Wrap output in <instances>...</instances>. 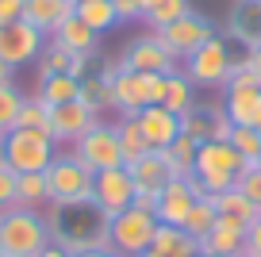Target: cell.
Returning a JSON list of instances; mask_svg holds the SVG:
<instances>
[{
  "instance_id": "6da1fadb",
  "label": "cell",
  "mask_w": 261,
  "mask_h": 257,
  "mask_svg": "<svg viewBox=\"0 0 261 257\" xmlns=\"http://www.w3.org/2000/svg\"><path fill=\"white\" fill-rule=\"evenodd\" d=\"M46 226L50 242L65 253H85V249H104L108 242V219L100 215L92 203H77V208H46Z\"/></svg>"
},
{
  "instance_id": "7a4b0ae2",
  "label": "cell",
  "mask_w": 261,
  "mask_h": 257,
  "mask_svg": "<svg viewBox=\"0 0 261 257\" xmlns=\"http://www.w3.org/2000/svg\"><path fill=\"white\" fill-rule=\"evenodd\" d=\"M50 246V226L42 211L8 208L0 211V249L4 257H39Z\"/></svg>"
},
{
  "instance_id": "3957f363",
  "label": "cell",
  "mask_w": 261,
  "mask_h": 257,
  "mask_svg": "<svg viewBox=\"0 0 261 257\" xmlns=\"http://www.w3.org/2000/svg\"><path fill=\"white\" fill-rule=\"evenodd\" d=\"M242 173H246V158L230 142H215V138H212V142H200V146H196L192 177L200 181V188H204L207 196L234 188Z\"/></svg>"
},
{
  "instance_id": "277c9868",
  "label": "cell",
  "mask_w": 261,
  "mask_h": 257,
  "mask_svg": "<svg viewBox=\"0 0 261 257\" xmlns=\"http://www.w3.org/2000/svg\"><path fill=\"white\" fill-rule=\"evenodd\" d=\"M92 185L96 173L73 153H58L46 169V188H50V208H77L92 203Z\"/></svg>"
},
{
  "instance_id": "5b68a950",
  "label": "cell",
  "mask_w": 261,
  "mask_h": 257,
  "mask_svg": "<svg viewBox=\"0 0 261 257\" xmlns=\"http://www.w3.org/2000/svg\"><path fill=\"white\" fill-rule=\"evenodd\" d=\"M108 77H112V108H119L123 115H139L146 104H162L165 96L162 73H135L123 65H112Z\"/></svg>"
},
{
  "instance_id": "8992f818",
  "label": "cell",
  "mask_w": 261,
  "mask_h": 257,
  "mask_svg": "<svg viewBox=\"0 0 261 257\" xmlns=\"http://www.w3.org/2000/svg\"><path fill=\"white\" fill-rule=\"evenodd\" d=\"M154 234H158V215L142 203H130L123 215L108 219V242L123 257H142L154 242Z\"/></svg>"
},
{
  "instance_id": "52a82bcc",
  "label": "cell",
  "mask_w": 261,
  "mask_h": 257,
  "mask_svg": "<svg viewBox=\"0 0 261 257\" xmlns=\"http://www.w3.org/2000/svg\"><path fill=\"white\" fill-rule=\"evenodd\" d=\"M54 138L42 131H27V127H12L4 135V153H8V169L12 173H46L50 161L58 158Z\"/></svg>"
},
{
  "instance_id": "ba28073f",
  "label": "cell",
  "mask_w": 261,
  "mask_h": 257,
  "mask_svg": "<svg viewBox=\"0 0 261 257\" xmlns=\"http://www.w3.org/2000/svg\"><path fill=\"white\" fill-rule=\"evenodd\" d=\"M230 65H234V58H230L227 42L219 39V35H212V39L204 42V46H196L192 54L185 58V77L192 81L196 89H223L230 77Z\"/></svg>"
},
{
  "instance_id": "9c48e42d",
  "label": "cell",
  "mask_w": 261,
  "mask_h": 257,
  "mask_svg": "<svg viewBox=\"0 0 261 257\" xmlns=\"http://www.w3.org/2000/svg\"><path fill=\"white\" fill-rule=\"evenodd\" d=\"M73 158H81L92 173H104V169H115V165H127L123 161V150H119V135H115V123H92L81 138L73 142Z\"/></svg>"
},
{
  "instance_id": "30bf717a",
  "label": "cell",
  "mask_w": 261,
  "mask_h": 257,
  "mask_svg": "<svg viewBox=\"0 0 261 257\" xmlns=\"http://www.w3.org/2000/svg\"><path fill=\"white\" fill-rule=\"evenodd\" d=\"M139 188L130 181V169L127 165H115V169H104L96 173V185H92V208L100 211L104 219H115L135 203Z\"/></svg>"
},
{
  "instance_id": "8fae6325",
  "label": "cell",
  "mask_w": 261,
  "mask_h": 257,
  "mask_svg": "<svg viewBox=\"0 0 261 257\" xmlns=\"http://www.w3.org/2000/svg\"><path fill=\"white\" fill-rule=\"evenodd\" d=\"M154 35L165 42V46H169L173 58H180V62H185V58L192 54L196 46H204V42L212 39L215 27H212V19H207V16H200V12H188V16L173 19L169 27H158Z\"/></svg>"
},
{
  "instance_id": "7c38bea8",
  "label": "cell",
  "mask_w": 261,
  "mask_h": 257,
  "mask_svg": "<svg viewBox=\"0 0 261 257\" xmlns=\"http://www.w3.org/2000/svg\"><path fill=\"white\" fill-rule=\"evenodd\" d=\"M123 69H135V73H162V77H169V73L180 69V58L169 54V46H165L158 35H142V39H135L127 50H123Z\"/></svg>"
},
{
  "instance_id": "4fadbf2b",
  "label": "cell",
  "mask_w": 261,
  "mask_h": 257,
  "mask_svg": "<svg viewBox=\"0 0 261 257\" xmlns=\"http://www.w3.org/2000/svg\"><path fill=\"white\" fill-rule=\"evenodd\" d=\"M200 196H207L204 188H200V181L188 173V177H173L169 185L162 188V196H158V223H169V226H185L188 211H192V203L200 200Z\"/></svg>"
},
{
  "instance_id": "5bb4252c",
  "label": "cell",
  "mask_w": 261,
  "mask_h": 257,
  "mask_svg": "<svg viewBox=\"0 0 261 257\" xmlns=\"http://www.w3.org/2000/svg\"><path fill=\"white\" fill-rule=\"evenodd\" d=\"M42 50V31L39 27H31L27 19H16V23L0 27V58L4 62H12L19 69V65L35 62Z\"/></svg>"
},
{
  "instance_id": "9a60e30c",
  "label": "cell",
  "mask_w": 261,
  "mask_h": 257,
  "mask_svg": "<svg viewBox=\"0 0 261 257\" xmlns=\"http://www.w3.org/2000/svg\"><path fill=\"white\" fill-rule=\"evenodd\" d=\"M96 119L100 115L92 112L81 96L69 100V104H54L50 108V138H54V142H77Z\"/></svg>"
},
{
  "instance_id": "2e32d148",
  "label": "cell",
  "mask_w": 261,
  "mask_h": 257,
  "mask_svg": "<svg viewBox=\"0 0 261 257\" xmlns=\"http://www.w3.org/2000/svg\"><path fill=\"white\" fill-rule=\"evenodd\" d=\"M130 181H135V188H139V196H162V188L169 185L177 173H173V165H169V153L165 150H150L146 158H139V161H130Z\"/></svg>"
},
{
  "instance_id": "e0dca14e",
  "label": "cell",
  "mask_w": 261,
  "mask_h": 257,
  "mask_svg": "<svg viewBox=\"0 0 261 257\" xmlns=\"http://www.w3.org/2000/svg\"><path fill=\"white\" fill-rule=\"evenodd\" d=\"M135 123L142 127L150 150H169L173 138L180 135V115H173L165 104H146L139 115H135Z\"/></svg>"
},
{
  "instance_id": "ac0fdd59",
  "label": "cell",
  "mask_w": 261,
  "mask_h": 257,
  "mask_svg": "<svg viewBox=\"0 0 261 257\" xmlns=\"http://www.w3.org/2000/svg\"><path fill=\"white\" fill-rule=\"evenodd\" d=\"M77 0H27L23 4V19L31 27H39L42 35H54L65 19L73 16Z\"/></svg>"
},
{
  "instance_id": "d6986e66",
  "label": "cell",
  "mask_w": 261,
  "mask_h": 257,
  "mask_svg": "<svg viewBox=\"0 0 261 257\" xmlns=\"http://www.w3.org/2000/svg\"><path fill=\"white\" fill-rule=\"evenodd\" d=\"M200 253H223V257H242L246 253V226L215 219V226L200 238Z\"/></svg>"
},
{
  "instance_id": "ffe728a7",
  "label": "cell",
  "mask_w": 261,
  "mask_h": 257,
  "mask_svg": "<svg viewBox=\"0 0 261 257\" xmlns=\"http://www.w3.org/2000/svg\"><path fill=\"white\" fill-rule=\"evenodd\" d=\"M150 249L162 253V257H196L200 253V242L188 230H180V226L158 223V234H154V242H150Z\"/></svg>"
},
{
  "instance_id": "44dd1931",
  "label": "cell",
  "mask_w": 261,
  "mask_h": 257,
  "mask_svg": "<svg viewBox=\"0 0 261 257\" xmlns=\"http://www.w3.org/2000/svg\"><path fill=\"white\" fill-rule=\"evenodd\" d=\"M50 39H54L62 50H69V54H89V58H92V54H96V39H100V35L89 31L77 16H69L54 35H50Z\"/></svg>"
},
{
  "instance_id": "7402d4cb",
  "label": "cell",
  "mask_w": 261,
  "mask_h": 257,
  "mask_svg": "<svg viewBox=\"0 0 261 257\" xmlns=\"http://www.w3.org/2000/svg\"><path fill=\"white\" fill-rule=\"evenodd\" d=\"M212 203H215V211H219V219H227V223H238V226H246L250 230V223L261 215L257 208H253L250 200H246L238 188H227V192H215L212 196Z\"/></svg>"
},
{
  "instance_id": "603a6c76",
  "label": "cell",
  "mask_w": 261,
  "mask_h": 257,
  "mask_svg": "<svg viewBox=\"0 0 261 257\" xmlns=\"http://www.w3.org/2000/svg\"><path fill=\"white\" fill-rule=\"evenodd\" d=\"M73 16L81 19V23L89 27V31H96V35L112 31V27L119 23V12H115V4H112V0H77Z\"/></svg>"
},
{
  "instance_id": "cb8c5ba5",
  "label": "cell",
  "mask_w": 261,
  "mask_h": 257,
  "mask_svg": "<svg viewBox=\"0 0 261 257\" xmlns=\"http://www.w3.org/2000/svg\"><path fill=\"white\" fill-rule=\"evenodd\" d=\"M16 203L31 211H46L50 208L46 173H16Z\"/></svg>"
},
{
  "instance_id": "d4e9b609",
  "label": "cell",
  "mask_w": 261,
  "mask_h": 257,
  "mask_svg": "<svg viewBox=\"0 0 261 257\" xmlns=\"http://www.w3.org/2000/svg\"><path fill=\"white\" fill-rule=\"evenodd\" d=\"M196 85L185 77V69H177V73H169L165 77V96H162V104L169 108L173 115H185L188 108H196Z\"/></svg>"
},
{
  "instance_id": "484cf974",
  "label": "cell",
  "mask_w": 261,
  "mask_h": 257,
  "mask_svg": "<svg viewBox=\"0 0 261 257\" xmlns=\"http://www.w3.org/2000/svg\"><path fill=\"white\" fill-rule=\"evenodd\" d=\"M39 96L46 100L50 108H54V104H69V100L81 96V81L69 77V73H50V77H39Z\"/></svg>"
},
{
  "instance_id": "4316f807",
  "label": "cell",
  "mask_w": 261,
  "mask_h": 257,
  "mask_svg": "<svg viewBox=\"0 0 261 257\" xmlns=\"http://www.w3.org/2000/svg\"><path fill=\"white\" fill-rule=\"evenodd\" d=\"M115 135H119V150H123V161H127V165L150 153V142H146V135H142V127L135 123V115H123V119L115 123Z\"/></svg>"
},
{
  "instance_id": "83f0119b",
  "label": "cell",
  "mask_w": 261,
  "mask_h": 257,
  "mask_svg": "<svg viewBox=\"0 0 261 257\" xmlns=\"http://www.w3.org/2000/svg\"><path fill=\"white\" fill-rule=\"evenodd\" d=\"M215 219H219V211H215L212 196H200V200L192 203V211H188V219H185V226H180V230H188L196 242H200V238L215 226Z\"/></svg>"
},
{
  "instance_id": "f1b7e54d",
  "label": "cell",
  "mask_w": 261,
  "mask_h": 257,
  "mask_svg": "<svg viewBox=\"0 0 261 257\" xmlns=\"http://www.w3.org/2000/svg\"><path fill=\"white\" fill-rule=\"evenodd\" d=\"M16 127H27V131H42L50 135V104L35 92V96H23V108H19V119Z\"/></svg>"
},
{
  "instance_id": "f546056e",
  "label": "cell",
  "mask_w": 261,
  "mask_h": 257,
  "mask_svg": "<svg viewBox=\"0 0 261 257\" xmlns=\"http://www.w3.org/2000/svg\"><path fill=\"white\" fill-rule=\"evenodd\" d=\"M81 100L85 104L92 108V112H108V108H112V77H85L81 81Z\"/></svg>"
},
{
  "instance_id": "4dcf8cb0",
  "label": "cell",
  "mask_w": 261,
  "mask_h": 257,
  "mask_svg": "<svg viewBox=\"0 0 261 257\" xmlns=\"http://www.w3.org/2000/svg\"><path fill=\"white\" fill-rule=\"evenodd\" d=\"M196 146H200V142H192L188 135H177V138H173V146L165 150L177 177H188V173H192V165H196Z\"/></svg>"
},
{
  "instance_id": "1f68e13d",
  "label": "cell",
  "mask_w": 261,
  "mask_h": 257,
  "mask_svg": "<svg viewBox=\"0 0 261 257\" xmlns=\"http://www.w3.org/2000/svg\"><path fill=\"white\" fill-rule=\"evenodd\" d=\"M188 12H192V4H188V0H158V4H154V8H150L142 19H146V23L158 31V27H169L173 19L188 16Z\"/></svg>"
},
{
  "instance_id": "d6a6232c",
  "label": "cell",
  "mask_w": 261,
  "mask_h": 257,
  "mask_svg": "<svg viewBox=\"0 0 261 257\" xmlns=\"http://www.w3.org/2000/svg\"><path fill=\"white\" fill-rule=\"evenodd\" d=\"M180 135H188L192 142H212V115H207V108H188L180 115Z\"/></svg>"
},
{
  "instance_id": "836d02e7",
  "label": "cell",
  "mask_w": 261,
  "mask_h": 257,
  "mask_svg": "<svg viewBox=\"0 0 261 257\" xmlns=\"http://www.w3.org/2000/svg\"><path fill=\"white\" fill-rule=\"evenodd\" d=\"M227 142L246 158V165H257V158H261V131L257 127H234Z\"/></svg>"
},
{
  "instance_id": "e575fe53",
  "label": "cell",
  "mask_w": 261,
  "mask_h": 257,
  "mask_svg": "<svg viewBox=\"0 0 261 257\" xmlns=\"http://www.w3.org/2000/svg\"><path fill=\"white\" fill-rule=\"evenodd\" d=\"M19 108H23V92H19L16 85H4V89H0V138L16 127Z\"/></svg>"
},
{
  "instance_id": "d590c367",
  "label": "cell",
  "mask_w": 261,
  "mask_h": 257,
  "mask_svg": "<svg viewBox=\"0 0 261 257\" xmlns=\"http://www.w3.org/2000/svg\"><path fill=\"white\" fill-rule=\"evenodd\" d=\"M69 62H73V54L69 50H62L54 39L42 46V58H39V77H50V73H69Z\"/></svg>"
},
{
  "instance_id": "8d00e7d4",
  "label": "cell",
  "mask_w": 261,
  "mask_h": 257,
  "mask_svg": "<svg viewBox=\"0 0 261 257\" xmlns=\"http://www.w3.org/2000/svg\"><path fill=\"white\" fill-rule=\"evenodd\" d=\"M234 188H238V192H242L246 200H250L253 208L261 211V165H246V173L238 177V185H234Z\"/></svg>"
},
{
  "instance_id": "74e56055",
  "label": "cell",
  "mask_w": 261,
  "mask_h": 257,
  "mask_svg": "<svg viewBox=\"0 0 261 257\" xmlns=\"http://www.w3.org/2000/svg\"><path fill=\"white\" fill-rule=\"evenodd\" d=\"M207 115H212V138H215V142H227L230 131H234L227 108H223V104H212V108H207Z\"/></svg>"
},
{
  "instance_id": "f35d334b",
  "label": "cell",
  "mask_w": 261,
  "mask_h": 257,
  "mask_svg": "<svg viewBox=\"0 0 261 257\" xmlns=\"http://www.w3.org/2000/svg\"><path fill=\"white\" fill-rule=\"evenodd\" d=\"M19 208L16 203V173L12 169H0V211Z\"/></svg>"
},
{
  "instance_id": "ab89813d",
  "label": "cell",
  "mask_w": 261,
  "mask_h": 257,
  "mask_svg": "<svg viewBox=\"0 0 261 257\" xmlns=\"http://www.w3.org/2000/svg\"><path fill=\"white\" fill-rule=\"evenodd\" d=\"M23 4H27V0H0V27L23 19Z\"/></svg>"
},
{
  "instance_id": "60d3db41",
  "label": "cell",
  "mask_w": 261,
  "mask_h": 257,
  "mask_svg": "<svg viewBox=\"0 0 261 257\" xmlns=\"http://www.w3.org/2000/svg\"><path fill=\"white\" fill-rule=\"evenodd\" d=\"M242 257H261V215L250 223V230H246V253Z\"/></svg>"
},
{
  "instance_id": "b9f144b4",
  "label": "cell",
  "mask_w": 261,
  "mask_h": 257,
  "mask_svg": "<svg viewBox=\"0 0 261 257\" xmlns=\"http://www.w3.org/2000/svg\"><path fill=\"white\" fill-rule=\"evenodd\" d=\"M112 4H115V12H119V23L142 19V12H139V4H135V0H112Z\"/></svg>"
},
{
  "instance_id": "7bdbcfd3",
  "label": "cell",
  "mask_w": 261,
  "mask_h": 257,
  "mask_svg": "<svg viewBox=\"0 0 261 257\" xmlns=\"http://www.w3.org/2000/svg\"><path fill=\"white\" fill-rule=\"evenodd\" d=\"M242 62L250 65V73H253V81L261 85V46H253V50H246L242 54Z\"/></svg>"
},
{
  "instance_id": "ee69618b",
  "label": "cell",
  "mask_w": 261,
  "mask_h": 257,
  "mask_svg": "<svg viewBox=\"0 0 261 257\" xmlns=\"http://www.w3.org/2000/svg\"><path fill=\"white\" fill-rule=\"evenodd\" d=\"M4 85H16V65L0 58V89H4Z\"/></svg>"
},
{
  "instance_id": "f6af8a7d",
  "label": "cell",
  "mask_w": 261,
  "mask_h": 257,
  "mask_svg": "<svg viewBox=\"0 0 261 257\" xmlns=\"http://www.w3.org/2000/svg\"><path fill=\"white\" fill-rule=\"evenodd\" d=\"M73 257H123V253H115L112 246H104V249H85V253H73Z\"/></svg>"
},
{
  "instance_id": "bcb514c9",
  "label": "cell",
  "mask_w": 261,
  "mask_h": 257,
  "mask_svg": "<svg viewBox=\"0 0 261 257\" xmlns=\"http://www.w3.org/2000/svg\"><path fill=\"white\" fill-rule=\"evenodd\" d=\"M39 257H69V253H65V249H58V246H54V242H50V246H46V249H42V253H39Z\"/></svg>"
},
{
  "instance_id": "7dc6e473",
  "label": "cell",
  "mask_w": 261,
  "mask_h": 257,
  "mask_svg": "<svg viewBox=\"0 0 261 257\" xmlns=\"http://www.w3.org/2000/svg\"><path fill=\"white\" fill-rule=\"evenodd\" d=\"M135 4H139V12H142V16H146V12L154 8V4H158V0H135Z\"/></svg>"
},
{
  "instance_id": "c3c4849f",
  "label": "cell",
  "mask_w": 261,
  "mask_h": 257,
  "mask_svg": "<svg viewBox=\"0 0 261 257\" xmlns=\"http://www.w3.org/2000/svg\"><path fill=\"white\" fill-rule=\"evenodd\" d=\"M0 169H8V153H4V138H0Z\"/></svg>"
},
{
  "instance_id": "681fc988",
  "label": "cell",
  "mask_w": 261,
  "mask_h": 257,
  "mask_svg": "<svg viewBox=\"0 0 261 257\" xmlns=\"http://www.w3.org/2000/svg\"><path fill=\"white\" fill-rule=\"evenodd\" d=\"M142 257H162V253H154V249H146V253H142Z\"/></svg>"
},
{
  "instance_id": "f907efd6",
  "label": "cell",
  "mask_w": 261,
  "mask_h": 257,
  "mask_svg": "<svg viewBox=\"0 0 261 257\" xmlns=\"http://www.w3.org/2000/svg\"><path fill=\"white\" fill-rule=\"evenodd\" d=\"M253 127H257V131H261V115H257V123H253Z\"/></svg>"
},
{
  "instance_id": "816d5d0a",
  "label": "cell",
  "mask_w": 261,
  "mask_h": 257,
  "mask_svg": "<svg viewBox=\"0 0 261 257\" xmlns=\"http://www.w3.org/2000/svg\"><path fill=\"white\" fill-rule=\"evenodd\" d=\"M204 257H223V253H204Z\"/></svg>"
},
{
  "instance_id": "f5cc1de1",
  "label": "cell",
  "mask_w": 261,
  "mask_h": 257,
  "mask_svg": "<svg viewBox=\"0 0 261 257\" xmlns=\"http://www.w3.org/2000/svg\"><path fill=\"white\" fill-rule=\"evenodd\" d=\"M246 4H261V0H246Z\"/></svg>"
},
{
  "instance_id": "db71d44e",
  "label": "cell",
  "mask_w": 261,
  "mask_h": 257,
  "mask_svg": "<svg viewBox=\"0 0 261 257\" xmlns=\"http://www.w3.org/2000/svg\"><path fill=\"white\" fill-rule=\"evenodd\" d=\"M0 257H4V249H0Z\"/></svg>"
},
{
  "instance_id": "11a10c76",
  "label": "cell",
  "mask_w": 261,
  "mask_h": 257,
  "mask_svg": "<svg viewBox=\"0 0 261 257\" xmlns=\"http://www.w3.org/2000/svg\"><path fill=\"white\" fill-rule=\"evenodd\" d=\"M196 257H204V253H196Z\"/></svg>"
},
{
  "instance_id": "9f6ffc18",
  "label": "cell",
  "mask_w": 261,
  "mask_h": 257,
  "mask_svg": "<svg viewBox=\"0 0 261 257\" xmlns=\"http://www.w3.org/2000/svg\"><path fill=\"white\" fill-rule=\"evenodd\" d=\"M257 165H261V158H257Z\"/></svg>"
}]
</instances>
